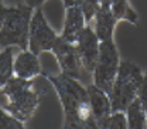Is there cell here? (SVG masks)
Segmentation results:
<instances>
[{"label": "cell", "instance_id": "obj_1", "mask_svg": "<svg viewBox=\"0 0 147 129\" xmlns=\"http://www.w3.org/2000/svg\"><path fill=\"white\" fill-rule=\"evenodd\" d=\"M53 87L59 96L64 108V128L74 129H96V121L92 115L91 102L86 88L81 82L65 74L48 77Z\"/></svg>", "mask_w": 147, "mask_h": 129}, {"label": "cell", "instance_id": "obj_2", "mask_svg": "<svg viewBox=\"0 0 147 129\" xmlns=\"http://www.w3.org/2000/svg\"><path fill=\"white\" fill-rule=\"evenodd\" d=\"M38 84L37 77L34 79L13 77L3 88H0V96L6 99L4 109H7L23 124L34 115L41 96L44 92H48L50 87H53L50 79L45 82V85Z\"/></svg>", "mask_w": 147, "mask_h": 129}, {"label": "cell", "instance_id": "obj_3", "mask_svg": "<svg viewBox=\"0 0 147 129\" xmlns=\"http://www.w3.org/2000/svg\"><path fill=\"white\" fill-rule=\"evenodd\" d=\"M144 74L131 61H122L115 78L112 91L109 92L112 112L126 111L130 102L139 96Z\"/></svg>", "mask_w": 147, "mask_h": 129}, {"label": "cell", "instance_id": "obj_4", "mask_svg": "<svg viewBox=\"0 0 147 129\" xmlns=\"http://www.w3.org/2000/svg\"><path fill=\"white\" fill-rule=\"evenodd\" d=\"M31 17L33 7L27 4L7 7L4 23L0 30V48L17 45L21 50H28Z\"/></svg>", "mask_w": 147, "mask_h": 129}, {"label": "cell", "instance_id": "obj_5", "mask_svg": "<svg viewBox=\"0 0 147 129\" xmlns=\"http://www.w3.org/2000/svg\"><path fill=\"white\" fill-rule=\"evenodd\" d=\"M119 65H120L119 53L113 40L100 41L99 57L93 68V84L109 94L112 91L115 78L117 75Z\"/></svg>", "mask_w": 147, "mask_h": 129}, {"label": "cell", "instance_id": "obj_6", "mask_svg": "<svg viewBox=\"0 0 147 129\" xmlns=\"http://www.w3.org/2000/svg\"><path fill=\"white\" fill-rule=\"evenodd\" d=\"M57 34L50 27L42 12L38 9L34 12L30 23V34H28V50L34 54H41L44 51H51L57 41Z\"/></svg>", "mask_w": 147, "mask_h": 129}, {"label": "cell", "instance_id": "obj_7", "mask_svg": "<svg viewBox=\"0 0 147 129\" xmlns=\"http://www.w3.org/2000/svg\"><path fill=\"white\" fill-rule=\"evenodd\" d=\"M58 60V64L61 67V73L69 75L76 79H84V74L88 73L81 61V57L76 51L75 43H69L64 40L62 37H57L54 47L51 50Z\"/></svg>", "mask_w": 147, "mask_h": 129}, {"label": "cell", "instance_id": "obj_8", "mask_svg": "<svg viewBox=\"0 0 147 129\" xmlns=\"http://www.w3.org/2000/svg\"><path fill=\"white\" fill-rule=\"evenodd\" d=\"M99 38L96 36L95 30L91 26H85L84 30L78 34L75 47L81 57V61L88 73H93V68L96 65L98 57H99Z\"/></svg>", "mask_w": 147, "mask_h": 129}, {"label": "cell", "instance_id": "obj_9", "mask_svg": "<svg viewBox=\"0 0 147 129\" xmlns=\"http://www.w3.org/2000/svg\"><path fill=\"white\" fill-rule=\"evenodd\" d=\"M86 20H85V14L82 12L81 3L79 0L67 7V14H65V23H64V30L61 37L69 43H75L78 34L84 30V27L86 26Z\"/></svg>", "mask_w": 147, "mask_h": 129}, {"label": "cell", "instance_id": "obj_10", "mask_svg": "<svg viewBox=\"0 0 147 129\" xmlns=\"http://www.w3.org/2000/svg\"><path fill=\"white\" fill-rule=\"evenodd\" d=\"M88 96H89V102H91V111L92 115L98 122L103 121L106 116H109L112 113V102H110V96L106 91H103L102 88H99L95 84H89L86 87Z\"/></svg>", "mask_w": 147, "mask_h": 129}, {"label": "cell", "instance_id": "obj_11", "mask_svg": "<svg viewBox=\"0 0 147 129\" xmlns=\"http://www.w3.org/2000/svg\"><path fill=\"white\" fill-rule=\"evenodd\" d=\"M41 73L38 55L30 50H21L14 57V74L23 79H34Z\"/></svg>", "mask_w": 147, "mask_h": 129}, {"label": "cell", "instance_id": "obj_12", "mask_svg": "<svg viewBox=\"0 0 147 129\" xmlns=\"http://www.w3.org/2000/svg\"><path fill=\"white\" fill-rule=\"evenodd\" d=\"M95 33L99 38V41H108L113 38V29H115V24H116V18L113 16L110 7H102L99 6L95 17Z\"/></svg>", "mask_w": 147, "mask_h": 129}, {"label": "cell", "instance_id": "obj_13", "mask_svg": "<svg viewBox=\"0 0 147 129\" xmlns=\"http://www.w3.org/2000/svg\"><path fill=\"white\" fill-rule=\"evenodd\" d=\"M126 118H127V128L129 129H146L147 128V113L139 96L130 102L126 108Z\"/></svg>", "mask_w": 147, "mask_h": 129}, {"label": "cell", "instance_id": "obj_14", "mask_svg": "<svg viewBox=\"0 0 147 129\" xmlns=\"http://www.w3.org/2000/svg\"><path fill=\"white\" fill-rule=\"evenodd\" d=\"M14 74V50L13 47H6L0 51V88H3Z\"/></svg>", "mask_w": 147, "mask_h": 129}, {"label": "cell", "instance_id": "obj_15", "mask_svg": "<svg viewBox=\"0 0 147 129\" xmlns=\"http://www.w3.org/2000/svg\"><path fill=\"white\" fill-rule=\"evenodd\" d=\"M110 10L116 20H126L131 24L137 23V13L130 6L129 0H112Z\"/></svg>", "mask_w": 147, "mask_h": 129}, {"label": "cell", "instance_id": "obj_16", "mask_svg": "<svg viewBox=\"0 0 147 129\" xmlns=\"http://www.w3.org/2000/svg\"><path fill=\"white\" fill-rule=\"evenodd\" d=\"M98 128L103 129H126L127 128V118L125 111H113L109 116H106L103 121L98 122Z\"/></svg>", "mask_w": 147, "mask_h": 129}, {"label": "cell", "instance_id": "obj_17", "mask_svg": "<svg viewBox=\"0 0 147 129\" xmlns=\"http://www.w3.org/2000/svg\"><path fill=\"white\" fill-rule=\"evenodd\" d=\"M24 124L13 116L7 109L0 108V129H21Z\"/></svg>", "mask_w": 147, "mask_h": 129}, {"label": "cell", "instance_id": "obj_18", "mask_svg": "<svg viewBox=\"0 0 147 129\" xmlns=\"http://www.w3.org/2000/svg\"><path fill=\"white\" fill-rule=\"evenodd\" d=\"M79 3H81L82 12L85 14V20L89 24L92 20H93V17H95V14H96L100 3H99V0H79Z\"/></svg>", "mask_w": 147, "mask_h": 129}, {"label": "cell", "instance_id": "obj_19", "mask_svg": "<svg viewBox=\"0 0 147 129\" xmlns=\"http://www.w3.org/2000/svg\"><path fill=\"white\" fill-rule=\"evenodd\" d=\"M139 99H140V102H142V105L147 113V73L143 77V84H142V88L139 92Z\"/></svg>", "mask_w": 147, "mask_h": 129}, {"label": "cell", "instance_id": "obj_20", "mask_svg": "<svg viewBox=\"0 0 147 129\" xmlns=\"http://www.w3.org/2000/svg\"><path fill=\"white\" fill-rule=\"evenodd\" d=\"M45 0H24V3L27 4V6H30V7H38V6H41L42 3H44Z\"/></svg>", "mask_w": 147, "mask_h": 129}, {"label": "cell", "instance_id": "obj_21", "mask_svg": "<svg viewBox=\"0 0 147 129\" xmlns=\"http://www.w3.org/2000/svg\"><path fill=\"white\" fill-rule=\"evenodd\" d=\"M6 12H7V7H4V6L0 3V30H1V27H3V23H4Z\"/></svg>", "mask_w": 147, "mask_h": 129}, {"label": "cell", "instance_id": "obj_22", "mask_svg": "<svg viewBox=\"0 0 147 129\" xmlns=\"http://www.w3.org/2000/svg\"><path fill=\"white\" fill-rule=\"evenodd\" d=\"M110 1L112 0H99V3H100L102 7H110Z\"/></svg>", "mask_w": 147, "mask_h": 129}, {"label": "cell", "instance_id": "obj_23", "mask_svg": "<svg viewBox=\"0 0 147 129\" xmlns=\"http://www.w3.org/2000/svg\"><path fill=\"white\" fill-rule=\"evenodd\" d=\"M64 1V4H65V7H69V6H72V4H75L78 0H62Z\"/></svg>", "mask_w": 147, "mask_h": 129}, {"label": "cell", "instance_id": "obj_24", "mask_svg": "<svg viewBox=\"0 0 147 129\" xmlns=\"http://www.w3.org/2000/svg\"><path fill=\"white\" fill-rule=\"evenodd\" d=\"M0 3H1V0H0Z\"/></svg>", "mask_w": 147, "mask_h": 129}]
</instances>
